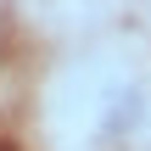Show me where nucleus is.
Listing matches in <instances>:
<instances>
[{"label": "nucleus", "instance_id": "obj_1", "mask_svg": "<svg viewBox=\"0 0 151 151\" xmlns=\"http://www.w3.org/2000/svg\"><path fill=\"white\" fill-rule=\"evenodd\" d=\"M50 123L67 151H134L151 129V62L123 45L78 56L56 78Z\"/></svg>", "mask_w": 151, "mask_h": 151}]
</instances>
